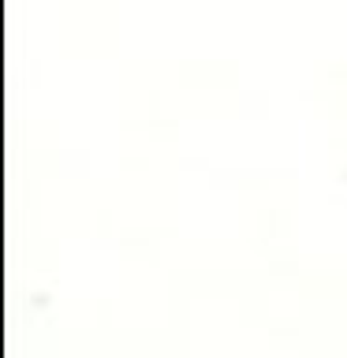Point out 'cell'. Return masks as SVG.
Wrapping results in <instances>:
<instances>
[]
</instances>
